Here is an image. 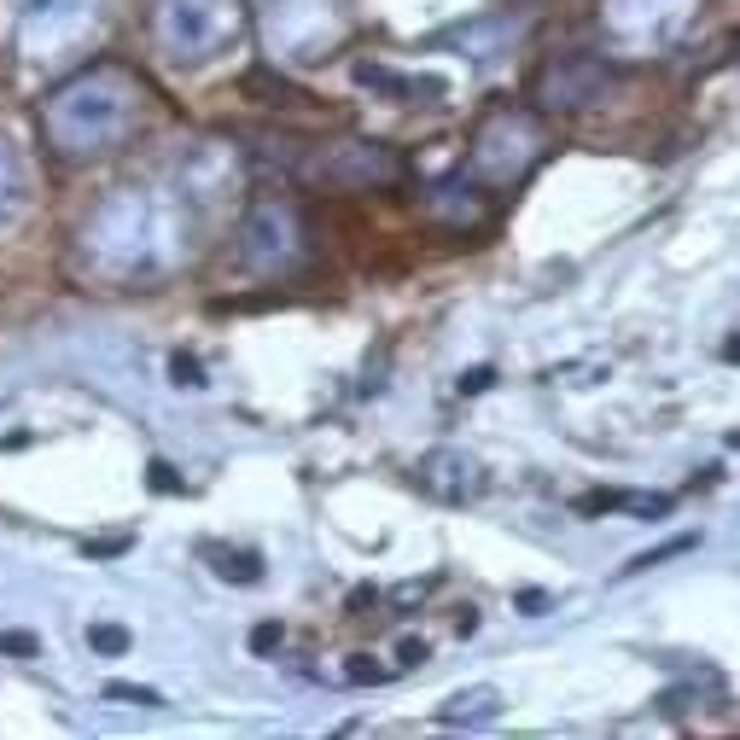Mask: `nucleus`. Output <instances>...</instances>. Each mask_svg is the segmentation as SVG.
Segmentation results:
<instances>
[{
    "mask_svg": "<svg viewBox=\"0 0 740 740\" xmlns=\"http://www.w3.org/2000/svg\"><path fill=\"white\" fill-rule=\"evenodd\" d=\"M700 537H671V542H659V548H647V554H636L624 572H647V566H659V560H671V554H688Z\"/></svg>",
    "mask_w": 740,
    "mask_h": 740,
    "instance_id": "21",
    "label": "nucleus"
},
{
    "mask_svg": "<svg viewBox=\"0 0 740 740\" xmlns=\"http://www.w3.org/2000/svg\"><path fill=\"white\" fill-rule=\"evenodd\" d=\"M0 653H12V659H35V653H41V641H35L30 630H6V636H0Z\"/></svg>",
    "mask_w": 740,
    "mask_h": 740,
    "instance_id": "24",
    "label": "nucleus"
},
{
    "mask_svg": "<svg viewBox=\"0 0 740 740\" xmlns=\"http://www.w3.org/2000/svg\"><path fill=\"white\" fill-rule=\"evenodd\" d=\"M129 548V537H111V542H88V554H123Z\"/></svg>",
    "mask_w": 740,
    "mask_h": 740,
    "instance_id": "29",
    "label": "nucleus"
},
{
    "mask_svg": "<svg viewBox=\"0 0 740 740\" xmlns=\"http://www.w3.org/2000/svg\"><path fill=\"white\" fill-rule=\"evenodd\" d=\"M519 606H525V612H531V618H537L542 606H548V595H537V589H525V595H519Z\"/></svg>",
    "mask_w": 740,
    "mask_h": 740,
    "instance_id": "30",
    "label": "nucleus"
},
{
    "mask_svg": "<svg viewBox=\"0 0 740 740\" xmlns=\"http://www.w3.org/2000/svg\"><path fill=\"white\" fill-rule=\"evenodd\" d=\"M507 706L502 688H490V682H478V688H461V694H449L438 706V723H449V729H461V723H496Z\"/></svg>",
    "mask_w": 740,
    "mask_h": 740,
    "instance_id": "15",
    "label": "nucleus"
},
{
    "mask_svg": "<svg viewBox=\"0 0 740 740\" xmlns=\"http://www.w3.org/2000/svg\"><path fill=\"white\" fill-rule=\"evenodd\" d=\"M152 490H164V496H175V490H181V478H175V467H169V461H152Z\"/></svg>",
    "mask_w": 740,
    "mask_h": 740,
    "instance_id": "27",
    "label": "nucleus"
},
{
    "mask_svg": "<svg viewBox=\"0 0 740 740\" xmlns=\"http://www.w3.org/2000/svg\"><path fill=\"white\" fill-rule=\"evenodd\" d=\"M129 630H123V624H88V647H94V653H105V659H117V653H129Z\"/></svg>",
    "mask_w": 740,
    "mask_h": 740,
    "instance_id": "19",
    "label": "nucleus"
},
{
    "mask_svg": "<svg viewBox=\"0 0 740 740\" xmlns=\"http://www.w3.org/2000/svg\"><path fill=\"white\" fill-rule=\"evenodd\" d=\"M280 647V624H257L251 630V653H274Z\"/></svg>",
    "mask_w": 740,
    "mask_h": 740,
    "instance_id": "28",
    "label": "nucleus"
},
{
    "mask_svg": "<svg viewBox=\"0 0 740 740\" xmlns=\"http://www.w3.org/2000/svg\"><path fill=\"white\" fill-rule=\"evenodd\" d=\"M723 362H740V333H735V338H723Z\"/></svg>",
    "mask_w": 740,
    "mask_h": 740,
    "instance_id": "31",
    "label": "nucleus"
},
{
    "mask_svg": "<svg viewBox=\"0 0 740 740\" xmlns=\"http://www.w3.org/2000/svg\"><path fill=\"white\" fill-rule=\"evenodd\" d=\"M484 193H490V187H478V181L467 187V175H455V181L432 187V216L455 222V228H472V222L484 216Z\"/></svg>",
    "mask_w": 740,
    "mask_h": 740,
    "instance_id": "16",
    "label": "nucleus"
},
{
    "mask_svg": "<svg viewBox=\"0 0 740 740\" xmlns=\"http://www.w3.org/2000/svg\"><path fill=\"white\" fill-rule=\"evenodd\" d=\"M204 560L222 583H263V554L257 548H228V542H204Z\"/></svg>",
    "mask_w": 740,
    "mask_h": 740,
    "instance_id": "17",
    "label": "nucleus"
},
{
    "mask_svg": "<svg viewBox=\"0 0 740 740\" xmlns=\"http://www.w3.org/2000/svg\"><path fill=\"white\" fill-rule=\"evenodd\" d=\"M414 484H420V496H432V502H443V507H467V502L484 496L490 472H484V461H478L472 449L438 443V449H426V455L414 461Z\"/></svg>",
    "mask_w": 740,
    "mask_h": 740,
    "instance_id": "12",
    "label": "nucleus"
},
{
    "mask_svg": "<svg viewBox=\"0 0 740 740\" xmlns=\"http://www.w3.org/2000/svg\"><path fill=\"white\" fill-rule=\"evenodd\" d=\"M251 0H158L152 6V41L169 65L199 70L210 59H222L245 35Z\"/></svg>",
    "mask_w": 740,
    "mask_h": 740,
    "instance_id": "4",
    "label": "nucleus"
},
{
    "mask_svg": "<svg viewBox=\"0 0 740 740\" xmlns=\"http://www.w3.org/2000/svg\"><path fill=\"white\" fill-rule=\"evenodd\" d=\"M490 385H496V368H467V373H461V391H467V397L490 391Z\"/></svg>",
    "mask_w": 740,
    "mask_h": 740,
    "instance_id": "26",
    "label": "nucleus"
},
{
    "mask_svg": "<svg viewBox=\"0 0 740 740\" xmlns=\"http://www.w3.org/2000/svg\"><path fill=\"white\" fill-rule=\"evenodd\" d=\"M105 0H18V53L30 65H65L100 30Z\"/></svg>",
    "mask_w": 740,
    "mask_h": 740,
    "instance_id": "8",
    "label": "nucleus"
},
{
    "mask_svg": "<svg viewBox=\"0 0 740 740\" xmlns=\"http://www.w3.org/2000/svg\"><path fill=\"white\" fill-rule=\"evenodd\" d=\"M356 30L350 0H257V35L269 65H327Z\"/></svg>",
    "mask_w": 740,
    "mask_h": 740,
    "instance_id": "3",
    "label": "nucleus"
},
{
    "mask_svg": "<svg viewBox=\"0 0 740 740\" xmlns=\"http://www.w3.org/2000/svg\"><path fill=\"white\" fill-rule=\"evenodd\" d=\"M706 0H601V35L618 59H653L682 41Z\"/></svg>",
    "mask_w": 740,
    "mask_h": 740,
    "instance_id": "7",
    "label": "nucleus"
},
{
    "mask_svg": "<svg viewBox=\"0 0 740 740\" xmlns=\"http://www.w3.org/2000/svg\"><path fill=\"white\" fill-rule=\"evenodd\" d=\"M309 257V228L292 199H263L239 222V263L257 274H292Z\"/></svg>",
    "mask_w": 740,
    "mask_h": 740,
    "instance_id": "9",
    "label": "nucleus"
},
{
    "mask_svg": "<svg viewBox=\"0 0 740 740\" xmlns=\"http://www.w3.org/2000/svg\"><path fill=\"white\" fill-rule=\"evenodd\" d=\"M298 175L327 193H385L403 181V158L385 140H321L303 152Z\"/></svg>",
    "mask_w": 740,
    "mask_h": 740,
    "instance_id": "6",
    "label": "nucleus"
},
{
    "mask_svg": "<svg viewBox=\"0 0 740 740\" xmlns=\"http://www.w3.org/2000/svg\"><path fill=\"white\" fill-rule=\"evenodd\" d=\"M426 659H432V647H426L420 636H408L403 647H397V665H403V671H414V665H426Z\"/></svg>",
    "mask_w": 740,
    "mask_h": 740,
    "instance_id": "25",
    "label": "nucleus"
},
{
    "mask_svg": "<svg viewBox=\"0 0 740 740\" xmlns=\"http://www.w3.org/2000/svg\"><path fill=\"white\" fill-rule=\"evenodd\" d=\"M146 82L117 59L82 65L41 105V135L65 158H105L146 123Z\"/></svg>",
    "mask_w": 740,
    "mask_h": 740,
    "instance_id": "2",
    "label": "nucleus"
},
{
    "mask_svg": "<svg viewBox=\"0 0 740 740\" xmlns=\"http://www.w3.org/2000/svg\"><path fill=\"white\" fill-rule=\"evenodd\" d=\"M542 152H548V129H542L537 111H525V105H496V111L472 129L467 169H472L478 187L507 193V187H519V181L542 164Z\"/></svg>",
    "mask_w": 740,
    "mask_h": 740,
    "instance_id": "5",
    "label": "nucleus"
},
{
    "mask_svg": "<svg viewBox=\"0 0 740 740\" xmlns=\"http://www.w3.org/2000/svg\"><path fill=\"white\" fill-rule=\"evenodd\" d=\"M187 251V199H169L158 187H117L82 222V257L105 280H158Z\"/></svg>",
    "mask_w": 740,
    "mask_h": 740,
    "instance_id": "1",
    "label": "nucleus"
},
{
    "mask_svg": "<svg viewBox=\"0 0 740 740\" xmlns=\"http://www.w3.org/2000/svg\"><path fill=\"white\" fill-rule=\"evenodd\" d=\"M169 373H175V385H187V391H199V385H204L199 356H187V350H175V356H169Z\"/></svg>",
    "mask_w": 740,
    "mask_h": 740,
    "instance_id": "23",
    "label": "nucleus"
},
{
    "mask_svg": "<svg viewBox=\"0 0 740 740\" xmlns=\"http://www.w3.org/2000/svg\"><path fill=\"white\" fill-rule=\"evenodd\" d=\"M525 35V18L519 12H478V18H467V24H449V30L432 35V47H443V53H461V59H502V53H513V41Z\"/></svg>",
    "mask_w": 740,
    "mask_h": 740,
    "instance_id": "13",
    "label": "nucleus"
},
{
    "mask_svg": "<svg viewBox=\"0 0 740 740\" xmlns=\"http://www.w3.org/2000/svg\"><path fill=\"white\" fill-rule=\"evenodd\" d=\"M385 665H373V653H356L350 665H344V682H356V688H373V682H385Z\"/></svg>",
    "mask_w": 740,
    "mask_h": 740,
    "instance_id": "22",
    "label": "nucleus"
},
{
    "mask_svg": "<svg viewBox=\"0 0 740 740\" xmlns=\"http://www.w3.org/2000/svg\"><path fill=\"white\" fill-rule=\"evenodd\" d=\"M175 181H181V199L187 204H222L245 187V164H239L234 140H193L181 158H175Z\"/></svg>",
    "mask_w": 740,
    "mask_h": 740,
    "instance_id": "11",
    "label": "nucleus"
},
{
    "mask_svg": "<svg viewBox=\"0 0 740 740\" xmlns=\"http://www.w3.org/2000/svg\"><path fill=\"white\" fill-rule=\"evenodd\" d=\"M612 82H618V70L601 53H554L531 76V100L542 111H589L612 94Z\"/></svg>",
    "mask_w": 740,
    "mask_h": 740,
    "instance_id": "10",
    "label": "nucleus"
},
{
    "mask_svg": "<svg viewBox=\"0 0 740 740\" xmlns=\"http://www.w3.org/2000/svg\"><path fill=\"white\" fill-rule=\"evenodd\" d=\"M356 88H368L373 100H391V105H432V100H443L438 76H408V70H391V65H379V59H362V65H356Z\"/></svg>",
    "mask_w": 740,
    "mask_h": 740,
    "instance_id": "14",
    "label": "nucleus"
},
{
    "mask_svg": "<svg viewBox=\"0 0 740 740\" xmlns=\"http://www.w3.org/2000/svg\"><path fill=\"white\" fill-rule=\"evenodd\" d=\"M105 700H123V706H140V711H164V694L135 688V682H105Z\"/></svg>",
    "mask_w": 740,
    "mask_h": 740,
    "instance_id": "20",
    "label": "nucleus"
},
{
    "mask_svg": "<svg viewBox=\"0 0 740 740\" xmlns=\"http://www.w3.org/2000/svg\"><path fill=\"white\" fill-rule=\"evenodd\" d=\"M18 193H24V169H18L12 140L0 135V210H6V204H18Z\"/></svg>",
    "mask_w": 740,
    "mask_h": 740,
    "instance_id": "18",
    "label": "nucleus"
}]
</instances>
